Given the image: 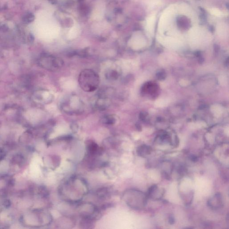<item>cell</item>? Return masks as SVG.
I'll return each mask as SVG.
<instances>
[{"label": "cell", "instance_id": "cell-5", "mask_svg": "<svg viewBox=\"0 0 229 229\" xmlns=\"http://www.w3.org/2000/svg\"><path fill=\"white\" fill-rule=\"evenodd\" d=\"M137 151L139 155L144 157L145 155H149L150 154L151 152V148L147 146H141L139 147Z\"/></svg>", "mask_w": 229, "mask_h": 229}, {"label": "cell", "instance_id": "cell-9", "mask_svg": "<svg viewBox=\"0 0 229 229\" xmlns=\"http://www.w3.org/2000/svg\"><path fill=\"white\" fill-rule=\"evenodd\" d=\"M49 1L52 4H56L58 2V0H49Z\"/></svg>", "mask_w": 229, "mask_h": 229}, {"label": "cell", "instance_id": "cell-10", "mask_svg": "<svg viewBox=\"0 0 229 229\" xmlns=\"http://www.w3.org/2000/svg\"><path fill=\"white\" fill-rule=\"evenodd\" d=\"M78 1H80V2H83V1H84V0H78Z\"/></svg>", "mask_w": 229, "mask_h": 229}, {"label": "cell", "instance_id": "cell-7", "mask_svg": "<svg viewBox=\"0 0 229 229\" xmlns=\"http://www.w3.org/2000/svg\"><path fill=\"white\" fill-rule=\"evenodd\" d=\"M98 196L100 199H105V198L108 197L109 196V193L108 189L107 188H102L99 189L97 193Z\"/></svg>", "mask_w": 229, "mask_h": 229}, {"label": "cell", "instance_id": "cell-6", "mask_svg": "<svg viewBox=\"0 0 229 229\" xmlns=\"http://www.w3.org/2000/svg\"><path fill=\"white\" fill-rule=\"evenodd\" d=\"M101 121L104 124L112 125L115 123L116 119L113 115H108L103 117Z\"/></svg>", "mask_w": 229, "mask_h": 229}, {"label": "cell", "instance_id": "cell-2", "mask_svg": "<svg viewBox=\"0 0 229 229\" xmlns=\"http://www.w3.org/2000/svg\"><path fill=\"white\" fill-rule=\"evenodd\" d=\"M43 66L52 71L60 70L64 65V61L60 57L49 56L43 58Z\"/></svg>", "mask_w": 229, "mask_h": 229}, {"label": "cell", "instance_id": "cell-8", "mask_svg": "<svg viewBox=\"0 0 229 229\" xmlns=\"http://www.w3.org/2000/svg\"><path fill=\"white\" fill-rule=\"evenodd\" d=\"M106 76L109 80H115L118 78L119 74L115 70H111L106 74Z\"/></svg>", "mask_w": 229, "mask_h": 229}, {"label": "cell", "instance_id": "cell-1", "mask_svg": "<svg viewBox=\"0 0 229 229\" xmlns=\"http://www.w3.org/2000/svg\"><path fill=\"white\" fill-rule=\"evenodd\" d=\"M78 83L81 88L85 92H93L96 90L100 83L99 76L94 71L83 70L78 77Z\"/></svg>", "mask_w": 229, "mask_h": 229}, {"label": "cell", "instance_id": "cell-3", "mask_svg": "<svg viewBox=\"0 0 229 229\" xmlns=\"http://www.w3.org/2000/svg\"><path fill=\"white\" fill-rule=\"evenodd\" d=\"M87 148L88 153L92 156L96 155H100L102 153V149L99 148L98 145L92 141L88 142Z\"/></svg>", "mask_w": 229, "mask_h": 229}, {"label": "cell", "instance_id": "cell-4", "mask_svg": "<svg viewBox=\"0 0 229 229\" xmlns=\"http://www.w3.org/2000/svg\"><path fill=\"white\" fill-rule=\"evenodd\" d=\"M93 226V219L88 217H83L80 221V226L83 228H91Z\"/></svg>", "mask_w": 229, "mask_h": 229}]
</instances>
